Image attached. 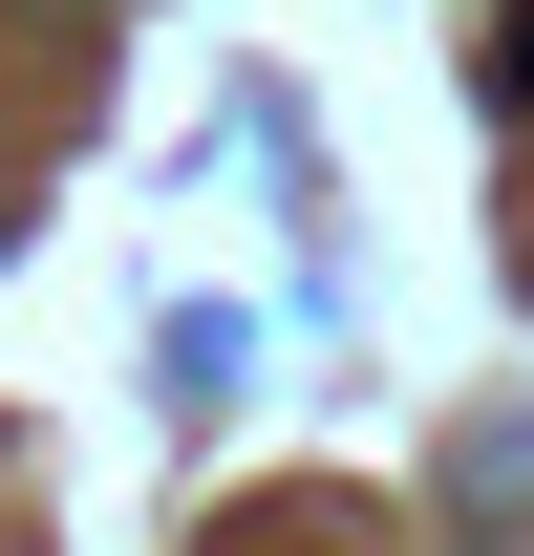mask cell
<instances>
[{
	"mask_svg": "<svg viewBox=\"0 0 534 556\" xmlns=\"http://www.w3.org/2000/svg\"><path fill=\"white\" fill-rule=\"evenodd\" d=\"M492 108H513V129H534V0H513V22H492Z\"/></svg>",
	"mask_w": 534,
	"mask_h": 556,
	"instance_id": "obj_1",
	"label": "cell"
}]
</instances>
